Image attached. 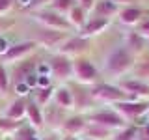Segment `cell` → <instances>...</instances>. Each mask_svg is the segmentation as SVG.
Segmentation results:
<instances>
[{
    "label": "cell",
    "instance_id": "obj_22",
    "mask_svg": "<svg viewBox=\"0 0 149 140\" xmlns=\"http://www.w3.org/2000/svg\"><path fill=\"white\" fill-rule=\"evenodd\" d=\"M88 17H90V13H88L84 8H80L78 4H74V6L69 9V13L65 15V19L69 21V24H71V28L74 32H78L84 26V22L88 21Z\"/></svg>",
    "mask_w": 149,
    "mask_h": 140
},
{
    "label": "cell",
    "instance_id": "obj_13",
    "mask_svg": "<svg viewBox=\"0 0 149 140\" xmlns=\"http://www.w3.org/2000/svg\"><path fill=\"white\" fill-rule=\"evenodd\" d=\"M88 127V120L84 114H78V112H69L65 121L62 123L58 134H67V136H82L84 131Z\"/></svg>",
    "mask_w": 149,
    "mask_h": 140
},
{
    "label": "cell",
    "instance_id": "obj_36",
    "mask_svg": "<svg viewBox=\"0 0 149 140\" xmlns=\"http://www.w3.org/2000/svg\"><path fill=\"white\" fill-rule=\"evenodd\" d=\"M41 140H60V134H58V133H50V131H47L45 134H41Z\"/></svg>",
    "mask_w": 149,
    "mask_h": 140
},
{
    "label": "cell",
    "instance_id": "obj_29",
    "mask_svg": "<svg viewBox=\"0 0 149 140\" xmlns=\"http://www.w3.org/2000/svg\"><path fill=\"white\" fill-rule=\"evenodd\" d=\"M11 90V80H9L8 65L0 64V97H6Z\"/></svg>",
    "mask_w": 149,
    "mask_h": 140
},
{
    "label": "cell",
    "instance_id": "obj_16",
    "mask_svg": "<svg viewBox=\"0 0 149 140\" xmlns=\"http://www.w3.org/2000/svg\"><path fill=\"white\" fill-rule=\"evenodd\" d=\"M146 15H147V11H146L143 8L130 4V6H123V8L119 9L118 21H119L123 26H127V28H136L140 22L146 19Z\"/></svg>",
    "mask_w": 149,
    "mask_h": 140
},
{
    "label": "cell",
    "instance_id": "obj_14",
    "mask_svg": "<svg viewBox=\"0 0 149 140\" xmlns=\"http://www.w3.org/2000/svg\"><path fill=\"white\" fill-rule=\"evenodd\" d=\"M123 47L136 58H140L142 54H146L149 50L147 39L143 36H140L134 28H127V32L123 34Z\"/></svg>",
    "mask_w": 149,
    "mask_h": 140
},
{
    "label": "cell",
    "instance_id": "obj_45",
    "mask_svg": "<svg viewBox=\"0 0 149 140\" xmlns=\"http://www.w3.org/2000/svg\"><path fill=\"white\" fill-rule=\"evenodd\" d=\"M147 43H149V41H147Z\"/></svg>",
    "mask_w": 149,
    "mask_h": 140
},
{
    "label": "cell",
    "instance_id": "obj_8",
    "mask_svg": "<svg viewBox=\"0 0 149 140\" xmlns=\"http://www.w3.org/2000/svg\"><path fill=\"white\" fill-rule=\"evenodd\" d=\"M37 49H39L37 43L34 39H30V37L21 39V41H15V43H9L8 50L0 56V64L11 65V64H15V62H19V60H22V58H28V56L36 54Z\"/></svg>",
    "mask_w": 149,
    "mask_h": 140
},
{
    "label": "cell",
    "instance_id": "obj_43",
    "mask_svg": "<svg viewBox=\"0 0 149 140\" xmlns=\"http://www.w3.org/2000/svg\"><path fill=\"white\" fill-rule=\"evenodd\" d=\"M0 140H4V136H0Z\"/></svg>",
    "mask_w": 149,
    "mask_h": 140
},
{
    "label": "cell",
    "instance_id": "obj_38",
    "mask_svg": "<svg viewBox=\"0 0 149 140\" xmlns=\"http://www.w3.org/2000/svg\"><path fill=\"white\" fill-rule=\"evenodd\" d=\"M60 140H78V136H67V134H60Z\"/></svg>",
    "mask_w": 149,
    "mask_h": 140
},
{
    "label": "cell",
    "instance_id": "obj_30",
    "mask_svg": "<svg viewBox=\"0 0 149 140\" xmlns=\"http://www.w3.org/2000/svg\"><path fill=\"white\" fill-rule=\"evenodd\" d=\"M36 134H39V133H37L34 127H30L28 123H24L21 129L17 131V133H13V134H11V140H32V138L36 136Z\"/></svg>",
    "mask_w": 149,
    "mask_h": 140
},
{
    "label": "cell",
    "instance_id": "obj_39",
    "mask_svg": "<svg viewBox=\"0 0 149 140\" xmlns=\"http://www.w3.org/2000/svg\"><path fill=\"white\" fill-rule=\"evenodd\" d=\"M4 108H6V103H4V97H0V114H4Z\"/></svg>",
    "mask_w": 149,
    "mask_h": 140
},
{
    "label": "cell",
    "instance_id": "obj_37",
    "mask_svg": "<svg viewBox=\"0 0 149 140\" xmlns=\"http://www.w3.org/2000/svg\"><path fill=\"white\" fill-rule=\"evenodd\" d=\"M110 2H114V4H118V6H130V4L134 2V0H110Z\"/></svg>",
    "mask_w": 149,
    "mask_h": 140
},
{
    "label": "cell",
    "instance_id": "obj_34",
    "mask_svg": "<svg viewBox=\"0 0 149 140\" xmlns=\"http://www.w3.org/2000/svg\"><path fill=\"white\" fill-rule=\"evenodd\" d=\"M95 2L97 0H77V4L80 8H84L88 13H91V9H93V6H95Z\"/></svg>",
    "mask_w": 149,
    "mask_h": 140
},
{
    "label": "cell",
    "instance_id": "obj_23",
    "mask_svg": "<svg viewBox=\"0 0 149 140\" xmlns=\"http://www.w3.org/2000/svg\"><path fill=\"white\" fill-rule=\"evenodd\" d=\"M52 95H54V84L52 86H37V88L32 90L30 99H34L41 108H45V106L52 101Z\"/></svg>",
    "mask_w": 149,
    "mask_h": 140
},
{
    "label": "cell",
    "instance_id": "obj_15",
    "mask_svg": "<svg viewBox=\"0 0 149 140\" xmlns=\"http://www.w3.org/2000/svg\"><path fill=\"white\" fill-rule=\"evenodd\" d=\"M69 112L62 110L60 106H56L52 101L49 103V105L43 108V120H45V129L50 131V133H58L60 127H62V123L65 121Z\"/></svg>",
    "mask_w": 149,
    "mask_h": 140
},
{
    "label": "cell",
    "instance_id": "obj_28",
    "mask_svg": "<svg viewBox=\"0 0 149 140\" xmlns=\"http://www.w3.org/2000/svg\"><path fill=\"white\" fill-rule=\"evenodd\" d=\"M74 4H77V0H52V2H50L47 8L65 17V15L69 13V9H71V8L74 6Z\"/></svg>",
    "mask_w": 149,
    "mask_h": 140
},
{
    "label": "cell",
    "instance_id": "obj_42",
    "mask_svg": "<svg viewBox=\"0 0 149 140\" xmlns=\"http://www.w3.org/2000/svg\"><path fill=\"white\" fill-rule=\"evenodd\" d=\"M78 140H91V138H88V136H80Z\"/></svg>",
    "mask_w": 149,
    "mask_h": 140
},
{
    "label": "cell",
    "instance_id": "obj_24",
    "mask_svg": "<svg viewBox=\"0 0 149 140\" xmlns=\"http://www.w3.org/2000/svg\"><path fill=\"white\" fill-rule=\"evenodd\" d=\"M130 75L149 84V50L146 54H142L140 58H136V64H134V69Z\"/></svg>",
    "mask_w": 149,
    "mask_h": 140
},
{
    "label": "cell",
    "instance_id": "obj_9",
    "mask_svg": "<svg viewBox=\"0 0 149 140\" xmlns=\"http://www.w3.org/2000/svg\"><path fill=\"white\" fill-rule=\"evenodd\" d=\"M67 86H69L71 95H73V112L88 114V112L97 108L95 101H93V97L90 93V86H84V84H78L74 80H69Z\"/></svg>",
    "mask_w": 149,
    "mask_h": 140
},
{
    "label": "cell",
    "instance_id": "obj_41",
    "mask_svg": "<svg viewBox=\"0 0 149 140\" xmlns=\"http://www.w3.org/2000/svg\"><path fill=\"white\" fill-rule=\"evenodd\" d=\"M32 140H41V134H36V136L32 138Z\"/></svg>",
    "mask_w": 149,
    "mask_h": 140
},
{
    "label": "cell",
    "instance_id": "obj_6",
    "mask_svg": "<svg viewBox=\"0 0 149 140\" xmlns=\"http://www.w3.org/2000/svg\"><path fill=\"white\" fill-rule=\"evenodd\" d=\"M30 19L34 21V24L45 26V28H52V30H60V32H69V34L74 32L67 19L63 15H60V13L52 11V9H49V8H39V9L30 11Z\"/></svg>",
    "mask_w": 149,
    "mask_h": 140
},
{
    "label": "cell",
    "instance_id": "obj_35",
    "mask_svg": "<svg viewBox=\"0 0 149 140\" xmlns=\"http://www.w3.org/2000/svg\"><path fill=\"white\" fill-rule=\"evenodd\" d=\"M8 47H9V41H8L2 34H0V56H2V54L8 50Z\"/></svg>",
    "mask_w": 149,
    "mask_h": 140
},
{
    "label": "cell",
    "instance_id": "obj_4",
    "mask_svg": "<svg viewBox=\"0 0 149 140\" xmlns=\"http://www.w3.org/2000/svg\"><path fill=\"white\" fill-rule=\"evenodd\" d=\"M47 65H49V77L54 86L73 80V58H67L58 52H50Z\"/></svg>",
    "mask_w": 149,
    "mask_h": 140
},
{
    "label": "cell",
    "instance_id": "obj_2",
    "mask_svg": "<svg viewBox=\"0 0 149 140\" xmlns=\"http://www.w3.org/2000/svg\"><path fill=\"white\" fill-rule=\"evenodd\" d=\"M90 93L97 106H112L121 101H132V97L129 93H125L118 84L110 80H101L90 86Z\"/></svg>",
    "mask_w": 149,
    "mask_h": 140
},
{
    "label": "cell",
    "instance_id": "obj_44",
    "mask_svg": "<svg viewBox=\"0 0 149 140\" xmlns=\"http://www.w3.org/2000/svg\"><path fill=\"white\" fill-rule=\"evenodd\" d=\"M147 118H149V114H147Z\"/></svg>",
    "mask_w": 149,
    "mask_h": 140
},
{
    "label": "cell",
    "instance_id": "obj_11",
    "mask_svg": "<svg viewBox=\"0 0 149 140\" xmlns=\"http://www.w3.org/2000/svg\"><path fill=\"white\" fill-rule=\"evenodd\" d=\"M90 47H91V39L82 37L78 34H71L54 52L63 54V56H67V58H78V56L86 54L88 50H90Z\"/></svg>",
    "mask_w": 149,
    "mask_h": 140
},
{
    "label": "cell",
    "instance_id": "obj_10",
    "mask_svg": "<svg viewBox=\"0 0 149 140\" xmlns=\"http://www.w3.org/2000/svg\"><path fill=\"white\" fill-rule=\"evenodd\" d=\"M39 62H41V60L37 58L36 54H32V56H28V58H22V60H19V62H15V64L8 65L11 86H15V84H21V82H26L28 77L36 75Z\"/></svg>",
    "mask_w": 149,
    "mask_h": 140
},
{
    "label": "cell",
    "instance_id": "obj_32",
    "mask_svg": "<svg viewBox=\"0 0 149 140\" xmlns=\"http://www.w3.org/2000/svg\"><path fill=\"white\" fill-rule=\"evenodd\" d=\"M15 2L17 0H0V17L11 11V8L15 6Z\"/></svg>",
    "mask_w": 149,
    "mask_h": 140
},
{
    "label": "cell",
    "instance_id": "obj_33",
    "mask_svg": "<svg viewBox=\"0 0 149 140\" xmlns=\"http://www.w3.org/2000/svg\"><path fill=\"white\" fill-rule=\"evenodd\" d=\"M13 24H15V19H8V17H0V34L2 32L9 30Z\"/></svg>",
    "mask_w": 149,
    "mask_h": 140
},
{
    "label": "cell",
    "instance_id": "obj_21",
    "mask_svg": "<svg viewBox=\"0 0 149 140\" xmlns=\"http://www.w3.org/2000/svg\"><path fill=\"white\" fill-rule=\"evenodd\" d=\"M119 9H121V6H118V4H114V2H110V0H97L90 15H95V17H101V19H108V21H112L114 17H118Z\"/></svg>",
    "mask_w": 149,
    "mask_h": 140
},
{
    "label": "cell",
    "instance_id": "obj_7",
    "mask_svg": "<svg viewBox=\"0 0 149 140\" xmlns=\"http://www.w3.org/2000/svg\"><path fill=\"white\" fill-rule=\"evenodd\" d=\"M69 36H71L69 32H60V30H52V28H45V26L34 24L30 39H34L37 43V47H43V49L54 52Z\"/></svg>",
    "mask_w": 149,
    "mask_h": 140
},
{
    "label": "cell",
    "instance_id": "obj_27",
    "mask_svg": "<svg viewBox=\"0 0 149 140\" xmlns=\"http://www.w3.org/2000/svg\"><path fill=\"white\" fill-rule=\"evenodd\" d=\"M138 134H140V127H136V125H132V123H127L125 127L114 131L112 140H136Z\"/></svg>",
    "mask_w": 149,
    "mask_h": 140
},
{
    "label": "cell",
    "instance_id": "obj_31",
    "mask_svg": "<svg viewBox=\"0 0 149 140\" xmlns=\"http://www.w3.org/2000/svg\"><path fill=\"white\" fill-rule=\"evenodd\" d=\"M134 30H136L140 36H143V37H146V39L149 41V17L143 19V21L140 22V24H138L136 28H134Z\"/></svg>",
    "mask_w": 149,
    "mask_h": 140
},
{
    "label": "cell",
    "instance_id": "obj_1",
    "mask_svg": "<svg viewBox=\"0 0 149 140\" xmlns=\"http://www.w3.org/2000/svg\"><path fill=\"white\" fill-rule=\"evenodd\" d=\"M134 64H136V56H132L123 47V43H119V45L112 47L106 52L99 71H101L102 78H108L110 82H116V80H119V78L132 73Z\"/></svg>",
    "mask_w": 149,
    "mask_h": 140
},
{
    "label": "cell",
    "instance_id": "obj_25",
    "mask_svg": "<svg viewBox=\"0 0 149 140\" xmlns=\"http://www.w3.org/2000/svg\"><path fill=\"white\" fill-rule=\"evenodd\" d=\"M82 136H88L91 140H112L114 131L99 127V125H93V123H88V127H86V131H84ZM78 138H80V136H78Z\"/></svg>",
    "mask_w": 149,
    "mask_h": 140
},
{
    "label": "cell",
    "instance_id": "obj_5",
    "mask_svg": "<svg viewBox=\"0 0 149 140\" xmlns=\"http://www.w3.org/2000/svg\"><path fill=\"white\" fill-rule=\"evenodd\" d=\"M84 116H86L88 123L99 125V127H104V129H110V131H118V129L127 125V121L121 118L112 106H97L95 110L88 112Z\"/></svg>",
    "mask_w": 149,
    "mask_h": 140
},
{
    "label": "cell",
    "instance_id": "obj_12",
    "mask_svg": "<svg viewBox=\"0 0 149 140\" xmlns=\"http://www.w3.org/2000/svg\"><path fill=\"white\" fill-rule=\"evenodd\" d=\"M116 84L125 93H129L132 99H147L149 101V84L140 80L136 77H132V75H127V77L116 80Z\"/></svg>",
    "mask_w": 149,
    "mask_h": 140
},
{
    "label": "cell",
    "instance_id": "obj_20",
    "mask_svg": "<svg viewBox=\"0 0 149 140\" xmlns=\"http://www.w3.org/2000/svg\"><path fill=\"white\" fill-rule=\"evenodd\" d=\"M52 103L65 112H73V95H71V90H69L67 84H58V86H54Z\"/></svg>",
    "mask_w": 149,
    "mask_h": 140
},
{
    "label": "cell",
    "instance_id": "obj_40",
    "mask_svg": "<svg viewBox=\"0 0 149 140\" xmlns=\"http://www.w3.org/2000/svg\"><path fill=\"white\" fill-rule=\"evenodd\" d=\"M136 140H149V136H143V134H142V133H140V134H138V138H136Z\"/></svg>",
    "mask_w": 149,
    "mask_h": 140
},
{
    "label": "cell",
    "instance_id": "obj_19",
    "mask_svg": "<svg viewBox=\"0 0 149 140\" xmlns=\"http://www.w3.org/2000/svg\"><path fill=\"white\" fill-rule=\"evenodd\" d=\"M26 106H28V97H15V99H11L6 105V108H4V114L6 118L9 120H15V121H22L26 116Z\"/></svg>",
    "mask_w": 149,
    "mask_h": 140
},
{
    "label": "cell",
    "instance_id": "obj_18",
    "mask_svg": "<svg viewBox=\"0 0 149 140\" xmlns=\"http://www.w3.org/2000/svg\"><path fill=\"white\" fill-rule=\"evenodd\" d=\"M26 123L30 127H34L37 133H43L45 131V120H43V108L39 105L28 97V106H26Z\"/></svg>",
    "mask_w": 149,
    "mask_h": 140
},
{
    "label": "cell",
    "instance_id": "obj_3",
    "mask_svg": "<svg viewBox=\"0 0 149 140\" xmlns=\"http://www.w3.org/2000/svg\"><path fill=\"white\" fill-rule=\"evenodd\" d=\"M101 71L95 65V62L88 54L73 58V80L84 86H93V84L101 82Z\"/></svg>",
    "mask_w": 149,
    "mask_h": 140
},
{
    "label": "cell",
    "instance_id": "obj_26",
    "mask_svg": "<svg viewBox=\"0 0 149 140\" xmlns=\"http://www.w3.org/2000/svg\"><path fill=\"white\" fill-rule=\"evenodd\" d=\"M22 125H24V121H15V120H9L0 114V136H11Z\"/></svg>",
    "mask_w": 149,
    "mask_h": 140
},
{
    "label": "cell",
    "instance_id": "obj_17",
    "mask_svg": "<svg viewBox=\"0 0 149 140\" xmlns=\"http://www.w3.org/2000/svg\"><path fill=\"white\" fill-rule=\"evenodd\" d=\"M110 24H112V21H108V19H101V17L90 15V17H88V21L84 22V26L77 32V34L82 36V37L91 39V37H95V36H101L104 30H108Z\"/></svg>",
    "mask_w": 149,
    "mask_h": 140
}]
</instances>
